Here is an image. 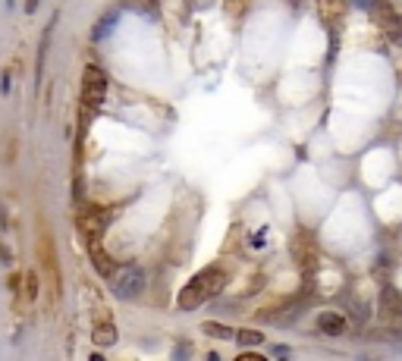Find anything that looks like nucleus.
<instances>
[{"label":"nucleus","instance_id":"f257e3e1","mask_svg":"<svg viewBox=\"0 0 402 361\" xmlns=\"http://www.w3.org/2000/svg\"><path fill=\"white\" fill-rule=\"evenodd\" d=\"M224 289H226V270L224 267H204V270L195 273L192 280L179 289L176 305H179V311H195L204 302L217 299Z\"/></svg>","mask_w":402,"mask_h":361},{"label":"nucleus","instance_id":"f03ea898","mask_svg":"<svg viewBox=\"0 0 402 361\" xmlns=\"http://www.w3.org/2000/svg\"><path fill=\"white\" fill-rule=\"evenodd\" d=\"M113 280V292H117V299H139V295L145 292V286H148V277H145V270L139 264H126V267H117V273L110 277Z\"/></svg>","mask_w":402,"mask_h":361},{"label":"nucleus","instance_id":"7ed1b4c3","mask_svg":"<svg viewBox=\"0 0 402 361\" xmlns=\"http://www.w3.org/2000/svg\"><path fill=\"white\" fill-rule=\"evenodd\" d=\"M107 97V75L101 67H95V63H88L82 73V107L85 113L97 110L101 104H104Z\"/></svg>","mask_w":402,"mask_h":361},{"label":"nucleus","instance_id":"20e7f679","mask_svg":"<svg viewBox=\"0 0 402 361\" xmlns=\"http://www.w3.org/2000/svg\"><path fill=\"white\" fill-rule=\"evenodd\" d=\"M75 223H79V233L85 236V242H101L107 223H110V211L97 205H85L75 217Z\"/></svg>","mask_w":402,"mask_h":361},{"label":"nucleus","instance_id":"39448f33","mask_svg":"<svg viewBox=\"0 0 402 361\" xmlns=\"http://www.w3.org/2000/svg\"><path fill=\"white\" fill-rule=\"evenodd\" d=\"M349 330V321L343 317V311H320L318 314V333L324 336H343Z\"/></svg>","mask_w":402,"mask_h":361},{"label":"nucleus","instance_id":"423d86ee","mask_svg":"<svg viewBox=\"0 0 402 361\" xmlns=\"http://www.w3.org/2000/svg\"><path fill=\"white\" fill-rule=\"evenodd\" d=\"M91 339H95L97 346H113V342H117V324H113L110 317H97L95 330H91Z\"/></svg>","mask_w":402,"mask_h":361},{"label":"nucleus","instance_id":"0eeeda50","mask_svg":"<svg viewBox=\"0 0 402 361\" xmlns=\"http://www.w3.org/2000/svg\"><path fill=\"white\" fill-rule=\"evenodd\" d=\"M88 251H91V258H95V267L101 277H107L110 280L113 273H117V264H113V258L107 255L104 248H101V242H88Z\"/></svg>","mask_w":402,"mask_h":361},{"label":"nucleus","instance_id":"6e6552de","mask_svg":"<svg viewBox=\"0 0 402 361\" xmlns=\"http://www.w3.org/2000/svg\"><path fill=\"white\" fill-rule=\"evenodd\" d=\"M201 333L211 339H233L236 336V330H233L230 324H220V321H204V324H201Z\"/></svg>","mask_w":402,"mask_h":361},{"label":"nucleus","instance_id":"1a4fd4ad","mask_svg":"<svg viewBox=\"0 0 402 361\" xmlns=\"http://www.w3.org/2000/svg\"><path fill=\"white\" fill-rule=\"evenodd\" d=\"M126 10H132V13H139V16H148V19H154V16L161 13V0H126Z\"/></svg>","mask_w":402,"mask_h":361},{"label":"nucleus","instance_id":"9d476101","mask_svg":"<svg viewBox=\"0 0 402 361\" xmlns=\"http://www.w3.org/2000/svg\"><path fill=\"white\" fill-rule=\"evenodd\" d=\"M233 339H236L239 346H261V342H264V333L261 330H236Z\"/></svg>","mask_w":402,"mask_h":361},{"label":"nucleus","instance_id":"9b49d317","mask_svg":"<svg viewBox=\"0 0 402 361\" xmlns=\"http://www.w3.org/2000/svg\"><path fill=\"white\" fill-rule=\"evenodd\" d=\"M35 3H38V0H29V10H35Z\"/></svg>","mask_w":402,"mask_h":361}]
</instances>
